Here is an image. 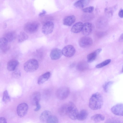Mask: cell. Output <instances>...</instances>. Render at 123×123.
I'll return each mask as SVG.
<instances>
[{"label":"cell","mask_w":123,"mask_h":123,"mask_svg":"<svg viewBox=\"0 0 123 123\" xmlns=\"http://www.w3.org/2000/svg\"><path fill=\"white\" fill-rule=\"evenodd\" d=\"M3 96L2 100L4 103H6L10 101V98L7 90H5L3 92Z\"/></svg>","instance_id":"83f0119b"},{"label":"cell","mask_w":123,"mask_h":123,"mask_svg":"<svg viewBox=\"0 0 123 123\" xmlns=\"http://www.w3.org/2000/svg\"><path fill=\"white\" fill-rule=\"evenodd\" d=\"M103 98L102 95L99 93L96 92L93 94L89 101V106L93 110L100 109L103 104Z\"/></svg>","instance_id":"6da1fadb"},{"label":"cell","mask_w":123,"mask_h":123,"mask_svg":"<svg viewBox=\"0 0 123 123\" xmlns=\"http://www.w3.org/2000/svg\"><path fill=\"white\" fill-rule=\"evenodd\" d=\"M93 43V40L91 38L87 36H84L79 40V43L81 47L86 48L91 46Z\"/></svg>","instance_id":"ba28073f"},{"label":"cell","mask_w":123,"mask_h":123,"mask_svg":"<svg viewBox=\"0 0 123 123\" xmlns=\"http://www.w3.org/2000/svg\"><path fill=\"white\" fill-rule=\"evenodd\" d=\"M41 98V94L38 92H34L31 95V102L33 105L36 106L39 104Z\"/></svg>","instance_id":"4fadbf2b"},{"label":"cell","mask_w":123,"mask_h":123,"mask_svg":"<svg viewBox=\"0 0 123 123\" xmlns=\"http://www.w3.org/2000/svg\"><path fill=\"white\" fill-rule=\"evenodd\" d=\"M19 64V62L17 60L15 59L11 60L7 63V69L9 71H14Z\"/></svg>","instance_id":"5bb4252c"},{"label":"cell","mask_w":123,"mask_h":123,"mask_svg":"<svg viewBox=\"0 0 123 123\" xmlns=\"http://www.w3.org/2000/svg\"><path fill=\"white\" fill-rule=\"evenodd\" d=\"M28 38V35L24 32H21L18 37V41L19 43L23 42L26 40Z\"/></svg>","instance_id":"484cf974"},{"label":"cell","mask_w":123,"mask_h":123,"mask_svg":"<svg viewBox=\"0 0 123 123\" xmlns=\"http://www.w3.org/2000/svg\"><path fill=\"white\" fill-rule=\"evenodd\" d=\"M68 106V103L64 104L60 107L58 110L59 113L60 115H67Z\"/></svg>","instance_id":"d4e9b609"},{"label":"cell","mask_w":123,"mask_h":123,"mask_svg":"<svg viewBox=\"0 0 123 123\" xmlns=\"http://www.w3.org/2000/svg\"><path fill=\"white\" fill-rule=\"evenodd\" d=\"M83 24L81 22H78L75 24L72 27L71 31L74 33H78L81 31Z\"/></svg>","instance_id":"d6986e66"},{"label":"cell","mask_w":123,"mask_h":123,"mask_svg":"<svg viewBox=\"0 0 123 123\" xmlns=\"http://www.w3.org/2000/svg\"><path fill=\"white\" fill-rule=\"evenodd\" d=\"M51 115V112L48 110H45L41 114L39 117V119L41 122H44L46 121L49 117Z\"/></svg>","instance_id":"7402d4cb"},{"label":"cell","mask_w":123,"mask_h":123,"mask_svg":"<svg viewBox=\"0 0 123 123\" xmlns=\"http://www.w3.org/2000/svg\"><path fill=\"white\" fill-rule=\"evenodd\" d=\"M122 72H123V67L122 70Z\"/></svg>","instance_id":"f35d334b"},{"label":"cell","mask_w":123,"mask_h":123,"mask_svg":"<svg viewBox=\"0 0 123 123\" xmlns=\"http://www.w3.org/2000/svg\"><path fill=\"white\" fill-rule=\"evenodd\" d=\"M101 49H98L94 51L89 54L87 56V61L88 62H91L94 61L97 55L101 51Z\"/></svg>","instance_id":"e0dca14e"},{"label":"cell","mask_w":123,"mask_h":123,"mask_svg":"<svg viewBox=\"0 0 123 123\" xmlns=\"http://www.w3.org/2000/svg\"><path fill=\"white\" fill-rule=\"evenodd\" d=\"M123 40V33L119 37V40L121 41Z\"/></svg>","instance_id":"74e56055"},{"label":"cell","mask_w":123,"mask_h":123,"mask_svg":"<svg viewBox=\"0 0 123 123\" xmlns=\"http://www.w3.org/2000/svg\"><path fill=\"white\" fill-rule=\"evenodd\" d=\"M36 107L34 109L35 111H38L40 109L41 106L39 104L36 105Z\"/></svg>","instance_id":"e575fe53"},{"label":"cell","mask_w":123,"mask_h":123,"mask_svg":"<svg viewBox=\"0 0 123 123\" xmlns=\"http://www.w3.org/2000/svg\"><path fill=\"white\" fill-rule=\"evenodd\" d=\"M54 28L53 23L50 21L46 22L43 25L42 29V32L44 34L48 35L51 33Z\"/></svg>","instance_id":"9c48e42d"},{"label":"cell","mask_w":123,"mask_h":123,"mask_svg":"<svg viewBox=\"0 0 123 123\" xmlns=\"http://www.w3.org/2000/svg\"><path fill=\"white\" fill-rule=\"evenodd\" d=\"M94 8L93 6H90L85 8L82 9V11L85 13H91L93 11Z\"/></svg>","instance_id":"1f68e13d"},{"label":"cell","mask_w":123,"mask_h":123,"mask_svg":"<svg viewBox=\"0 0 123 123\" xmlns=\"http://www.w3.org/2000/svg\"><path fill=\"white\" fill-rule=\"evenodd\" d=\"M62 55L61 50L57 48H55L51 51L50 56L51 59L55 60L60 59Z\"/></svg>","instance_id":"8fae6325"},{"label":"cell","mask_w":123,"mask_h":123,"mask_svg":"<svg viewBox=\"0 0 123 123\" xmlns=\"http://www.w3.org/2000/svg\"><path fill=\"white\" fill-rule=\"evenodd\" d=\"M14 70L12 74L13 77L14 78L16 79L19 78L21 75L20 71L18 69H17Z\"/></svg>","instance_id":"d6a6232c"},{"label":"cell","mask_w":123,"mask_h":123,"mask_svg":"<svg viewBox=\"0 0 123 123\" xmlns=\"http://www.w3.org/2000/svg\"><path fill=\"white\" fill-rule=\"evenodd\" d=\"M28 105L25 103H22L18 106L17 111L18 116L20 117H22L26 114L28 111Z\"/></svg>","instance_id":"52a82bcc"},{"label":"cell","mask_w":123,"mask_h":123,"mask_svg":"<svg viewBox=\"0 0 123 123\" xmlns=\"http://www.w3.org/2000/svg\"><path fill=\"white\" fill-rule=\"evenodd\" d=\"M88 67V64L86 62H81L78 65L77 68L79 71H82L86 70Z\"/></svg>","instance_id":"4316f807"},{"label":"cell","mask_w":123,"mask_h":123,"mask_svg":"<svg viewBox=\"0 0 123 123\" xmlns=\"http://www.w3.org/2000/svg\"><path fill=\"white\" fill-rule=\"evenodd\" d=\"M39 66V64L37 61L35 59H32L25 62L24 65V68L26 72H31L37 70Z\"/></svg>","instance_id":"7a4b0ae2"},{"label":"cell","mask_w":123,"mask_h":123,"mask_svg":"<svg viewBox=\"0 0 123 123\" xmlns=\"http://www.w3.org/2000/svg\"><path fill=\"white\" fill-rule=\"evenodd\" d=\"M0 123H7L6 119L4 117H1L0 118Z\"/></svg>","instance_id":"836d02e7"},{"label":"cell","mask_w":123,"mask_h":123,"mask_svg":"<svg viewBox=\"0 0 123 123\" xmlns=\"http://www.w3.org/2000/svg\"><path fill=\"white\" fill-rule=\"evenodd\" d=\"M62 51L64 55L67 57H70L74 55L75 52V50L72 45H68L63 48Z\"/></svg>","instance_id":"8992f818"},{"label":"cell","mask_w":123,"mask_h":123,"mask_svg":"<svg viewBox=\"0 0 123 123\" xmlns=\"http://www.w3.org/2000/svg\"><path fill=\"white\" fill-rule=\"evenodd\" d=\"M118 15L121 18H123V9L119 11Z\"/></svg>","instance_id":"d590c367"},{"label":"cell","mask_w":123,"mask_h":123,"mask_svg":"<svg viewBox=\"0 0 123 123\" xmlns=\"http://www.w3.org/2000/svg\"><path fill=\"white\" fill-rule=\"evenodd\" d=\"M46 13V11L45 10H43L42 12L39 14V15L40 16H44Z\"/></svg>","instance_id":"8d00e7d4"},{"label":"cell","mask_w":123,"mask_h":123,"mask_svg":"<svg viewBox=\"0 0 123 123\" xmlns=\"http://www.w3.org/2000/svg\"><path fill=\"white\" fill-rule=\"evenodd\" d=\"M87 111L85 110H81L77 116V119L80 121H83L85 120L88 116Z\"/></svg>","instance_id":"603a6c76"},{"label":"cell","mask_w":123,"mask_h":123,"mask_svg":"<svg viewBox=\"0 0 123 123\" xmlns=\"http://www.w3.org/2000/svg\"><path fill=\"white\" fill-rule=\"evenodd\" d=\"M39 27V24L38 23L35 21H31L25 24L24 29L26 32L30 34L33 33L38 30Z\"/></svg>","instance_id":"3957f363"},{"label":"cell","mask_w":123,"mask_h":123,"mask_svg":"<svg viewBox=\"0 0 123 123\" xmlns=\"http://www.w3.org/2000/svg\"><path fill=\"white\" fill-rule=\"evenodd\" d=\"M92 29V24L90 23L87 22L83 24L81 32L83 35L87 36L91 33Z\"/></svg>","instance_id":"7c38bea8"},{"label":"cell","mask_w":123,"mask_h":123,"mask_svg":"<svg viewBox=\"0 0 123 123\" xmlns=\"http://www.w3.org/2000/svg\"><path fill=\"white\" fill-rule=\"evenodd\" d=\"M68 104L67 115L71 119L76 120L79 113L77 108L74 104L72 102H69Z\"/></svg>","instance_id":"277c9868"},{"label":"cell","mask_w":123,"mask_h":123,"mask_svg":"<svg viewBox=\"0 0 123 123\" xmlns=\"http://www.w3.org/2000/svg\"><path fill=\"white\" fill-rule=\"evenodd\" d=\"M111 111L115 115L123 116V104L119 103L115 105L111 108Z\"/></svg>","instance_id":"30bf717a"},{"label":"cell","mask_w":123,"mask_h":123,"mask_svg":"<svg viewBox=\"0 0 123 123\" xmlns=\"http://www.w3.org/2000/svg\"><path fill=\"white\" fill-rule=\"evenodd\" d=\"M75 20L76 18L74 16H68L64 18L63 20V23L65 25L69 26L74 24Z\"/></svg>","instance_id":"9a60e30c"},{"label":"cell","mask_w":123,"mask_h":123,"mask_svg":"<svg viewBox=\"0 0 123 123\" xmlns=\"http://www.w3.org/2000/svg\"><path fill=\"white\" fill-rule=\"evenodd\" d=\"M51 73L49 72H47L41 75L38 78L37 83L39 85L43 84L47 80L50 78Z\"/></svg>","instance_id":"ac0fdd59"},{"label":"cell","mask_w":123,"mask_h":123,"mask_svg":"<svg viewBox=\"0 0 123 123\" xmlns=\"http://www.w3.org/2000/svg\"><path fill=\"white\" fill-rule=\"evenodd\" d=\"M16 37V32L14 31H10L6 33L4 35V37L7 40L8 42L12 41Z\"/></svg>","instance_id":"ffe728a7"},{"label":"cell","mask_w":123,"mask_h":123,"mask_svg":"<svg viewBox=\"0 0 123 123\" xmlns=\"http://www.w3.org/2000/svg\"><path fill=\"white\" fill-rule=\"evenodd\" d=\"M113 83L112 81H110L106 82L105 84L103 86V88L105 92H107L108 91Z\"/></svg>","instance_id":"4dcf8cb0"},{"label":"cell","mask_w":123,"mask_h":123,"mask_svg":"<svg viewBox=\"0 0 123 123\" xmlns=\"http://www.w3.org/2000/svg\"><path fill=\"white\" fill-rule=\"evenodd\" d=\"M90 0H79L74 4L76 7L82 8L87 5L89 3Z\"/></svg>","instance_id":"44dd1931"},{"label":"cell","mask_w":123,"mask_h":123,"mask_svg":"<svg viewBox=\"0 0 123 123\" xmlns=\"http://www.w3.org/2000/svg\"><path fill=\"white\" fill-rule=\"evenodd\" d=\"M111 61L110 59L107 60L97 65L96 67L98 68L103 67L110 63Z\"/></svg>","instance_id":"f546056e"},{"label":"cell","mask_w":123,"mask_h":123,"mask_svg":"<svg viewBox=\"0 0 123 123\" xmlns=\"http://www.w3.org/2000/svg\"><path fill=\"white\" fill-rule=\"evenodd\" d=\"M70 93L69 88L67 87H62L59 88L56 92V95L58 98L63 100L66 98Z\"/></svg>","instance_id":"5b68a950"},{"label":"cell","mask_w":123,"mask_h":123,"mask_svg":"<svg viewBox=\"0 0 123 123\" xmlns=\"http://www.w3.org/2000/svg\"><path fill=\"white\" fill-rule=\"evenodd\" d=\"M92 120L96 122H99L104 121L105 117L103 115L100 114H95L91 117Z\"/></svg>","instance_id":"cb8c5ba5"},{"label":"cell","mask_w":123,"mask_h":123,"mask_svg":"<svg viewBox=\"0 0 123 123\" xmlns=\"http://www.w3.org/2000/svg\"><path fill=\"white\" fill-rule=\"evenodd\" d=\"M46 122L47 123H58V120L56 117L51 115L48 118Z\"/></svg>","instance_id":"f1b7e54d"},{"label":"cell","mask_w":123,"mask_h":123,"mask_svg":"<svg viewBox=\"0 0 123 123\" xmlns=\"http://www.w3.org/2000/svg\"><path fill=\"white\" fill-rule=\"evenodd\" d=\"M8 42L4 37L1 38L0 40V49L3 53H6L9 49L8 46Z\"/></svg>","instance_id":"2e32d148"}]
</instances>
